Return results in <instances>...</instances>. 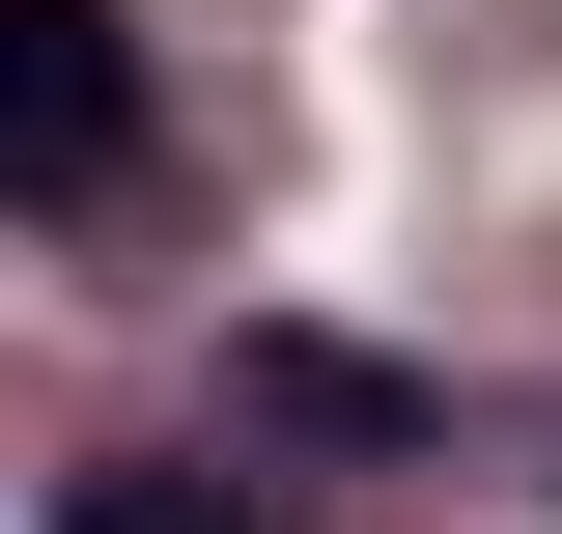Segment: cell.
<instances>
[{"label": "cell", "instance_id": "6da1fadb", "mask_svg": "<svg viewBox=\"0 0 562 534\" xmlns=\"http://www.w3.org/2000/svg\"><path fill=\"white\" fill-rule=\"evenodd\" d=\"M0 169H29V225H113V169H140L113 0H0Z\"/></svg>", "mask_w": 562, "mask_h": 534}, {"label": "cell", "instance_id": "7a4b0ae2", "mask_svg": "<svg viewBox=\"0 0 562 534\" xmlns=\"http://www.w3.org/2000/svg\"><path fill=\"white\" fill-rule=\"evenodd\" d=\"M254 422H310V450H394L422 394H394V366H338V337H254Z\"/></svg>", "mask_w": 562, "mask_h": 534}]
</instances>
